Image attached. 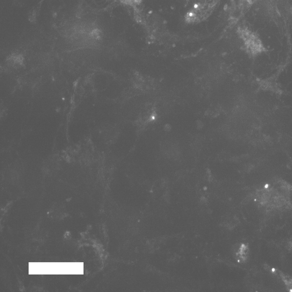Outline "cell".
<instances>
[{
  "instance_id": "obj_1",
  "label": "cell",
  "mask_w": 292,
  "mask_h": 292,
  "mask_svg": "<svg viewBox=\"0 0 292 292\" xmlns=\"http://www.w3.org/2000/svg\"><path fill=\"white\" fill-rule=\"evenodd\" d=\"M219 0H200L191 8L185 16L186 22L200 24L210 18L218 6Z\"/></svg>"
},
{
  "instance_id": "obj_2",
  "label": "cell",
  "mask_w": 292,
  "mask_h": 292,
  "mask_svg": "<svg viewBox=\"0 0 292 292\" xmlns=\"http://www.w3.org/2000/svg\"><path fill=\"white\" fill-rule=\"evenodd\" d=\"M245 51L251 56H256L266 51L258 34L246 26L238 27L237 30Z\"/></svg>"
},
{
  "instance_id": "obj_3",
  "label": "cell",
  "mask_w": 292,
  "mask_h": 292,
  "mask_svg": "<svg viewBox=\"0 0 292 292\" xmlns=\"http://www.w3.org/2000/svg\"><path fill=\"white\" fill-rule=\"evenodd\" d=\"M120 1L124 4L136 8L141 4L142 0H120Z\"/></svg>"
},
{
  "instance_id": "obj_4",
  "label": "cell",
  "mask_w": 292,
  "mask_h": 292,
  "mask_svg": "<svg viewBox=\"0 0 292 292\" xmlns=\"http://www.w3.org/2000/svg\"><path fill=\"white\" fill-rule=\"evenodd\" d=\"M244 1L249 2L250 4H252V2H254L255 0H244Z\"/></svg>"
}]
</instances>
